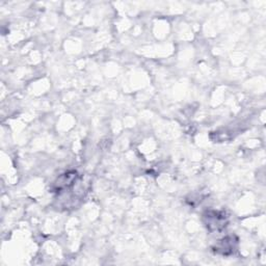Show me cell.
Here are the masks:
<instances>
[{"instance_id": "1", "label": "cell", "mask_w": 266, "mask_h": 266, "mask_svg": "<svg viewBox=\"0 0 266 266\" xmlns=\"http://www.w3.org/2000/svg\"><path fill=\"white\" fill-rule=\"evenodd\" d=\"M204 224L209 231H221L228 224L227 216L224 212L209 210L203 215Z\"/></svg>"}, {"instance_id": "2", "label": "cell", "mask_w": 266, "mask_h": 266, "mask_svg": "<svg viewBox=\"0 0 266 266\" xmlns=\"http://www.w3.org/2000/svg\"><path fill=\"white\" fill-rule=\"evenodd\" d=\"M77 177H78L77 173L74 172V170L64 174L63 176H61L58 180H56V182L54 183L53 187L55 189V192H61L66 188L71 187L76 181V178Z\"/></svg>"}, {"instance_id": "3", "label": "cell", "mask_w": 266, "mask_h": 266, "mask_svg": "<svg viewBox=\"0 0 266 266\" xmlns=\"http://www.w3.org/2000/svg\"><path fill=\"white\" fill-rule=\"evenodd\" d=\"M237 243V240H235V237L233 236H228L226 238L222 239L215 248V252L217 253H222L223 255H229L232 254L234 249H235V244Z\"/></svg>"}]
</instances>
